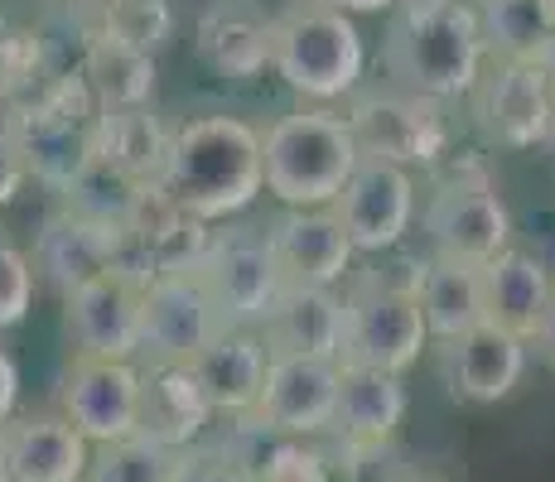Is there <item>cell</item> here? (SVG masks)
I'll use <instances>...</instances> for the list:
<instances>
[{
  "mask_svg": "<svg viewBox=\"0 0 555 482\" xmlns=\"http://www.w3.org/2000/svg\"><path fill=\"white\" fill-rule=\"evenodd\" d=\"M165 193L203 227L237 218L266 193L261 131L242 116H194L169 135Z\"/></svg>",
  "mask_w": 555,
  "mask_h": 482,
  "instance_id": "6da1fadb",
  "label": "cell"
},
{
  "mask_svg": "<svg viewBox=\"0 0 555 482\" xmlns=\"http://www.w3.org/2000/svg\"><path fill=\"white\" fill-rule=\"evenodd\" d=\"M421 271L425 261L397 265H362L348 271L344 281V352H338V367H358V372H387L401 377L421 362L425 342V318H421Z\"/></svg>",
  "mask_w": 555,
  "mask_h": 482,
  "instance_id": "7a4b0ae2",
  "label": "cell"
},
{
  "mask_svg": "<svg viewBox=\"0 0 555 482\" xmlns=\"http://www.w3.org/2000/svg\"><path fill=\"white\" fill-rule=\"evenodd\" d=\"M483 35H478L474 5L454 0V5L435 10V15H397L382 39V73L387 88L430 96V102H450L468 96L483 78Z\"/></svg>",
  "mask_w": 555,
  "mask_h": 482,
  "instance_id": "3957f363",
  "label": "cell"
},
{
  "mask_svg": "<svg viewBox=\"0 0 555 482\" xmlns=\"http://www.w3.org/2000/svg\"><path fill=\"white\" fill-rule=\"evenodd\" d=\"M261 165L266 193H275L285 208H334L362 155L338 112L300 106L261 131Z\"/></svg>",
  "mask_w": 555,
  "mask_h": 482,
  "instance_id": "277c9868",
  "label": "cell"
},
{
  "mask_svg": "<svg viewBox=\"0 0 555 482\" xmlns=\"http://www.w3.org/2000/svg\"><path fill=\"white\" fill-rule=\"evenodd\" d=\"M367 68L358 19L319 0H291L271 29V73L305 102L353 96Z\"/></svg>",
  "mask_w": 555,
  "mask_h": 482,
  "instance_id": "5b68a950",
  "label": "cell"
},
{
  "mask_svg": "<svg viewBox=\"0 0 555 482\" xmlns=\"http://www.w3.org/2000/svg\"><path fill=\"white\" fill-rule=\"evenodd\" d=\"M421 227H425V242H430V256L478 265V271L512 246V212H507L503 193L474 165L450 174L425 198Z\"/></svg>",
  "mask_w": 555,
  "mask_h": 482,
  "instance_id": "8992f818",
  "label": "cell"
},
{
  "mask_svg": "<svg viewBox=\"0 0 555 482\" xmlns=\"http://www.w3.org/2000/svg\"><path fill=\"white\" fill-rule=\"evenodd\" d=\"M189 271L203 285L222 328H261L266 309L281 295V271H275L266 227L208 232V246L198 251V261Z\"/></svg>",
  "mask_w": 555,
  "mask_h": 482,
  "instance_id": "52a82bcc",
  "label": "cell"
},
{
  "mask_svg": "<svg viewBox=\"0 0 555 482\" xmlns=\"http://www.w3.org/2000/svg\"><path fill=\"white\" fill-rule=\"evenodd\" d=\"M344 121L353 131L362 159H382V165H397V169L435 165L450 149L444 106L430 102V96H411L397 88H367V92H353Z\"/></svg>",
  "mask_w": 555,
  "mask_h": 482,
  "instance_id": "ba28073f",
  "label": "cell"
},
{
  "mask_svg": "<svg viewBox=\"0 0 555 482\" xmlns=\"http://www.w3.org/2000/svg\"><path fill=\"white\" fill-rule=\"evenodd\" d=\"M15 126L20 155L35 184H44L49 193H68L82 179V169L98 159V112L92 116H73V88L63 82L44 106H25L10 116Z\"/></svg>",
  "mask_w": 555,
  "mask_h": 482,
  "instance_id": "9c48e42d",
  "label": "cell"
},
{
  "mask_svg": "<svg viewBox=\"0 0 555 482\" xmlns=\"http://www.w3.org/2000/svg\"><path fill=\"white\" fill-rule=\"evenodd\" d=\"M59 415L88 444H116L141 430V367L135 362L68 357L59 381Z\"/></svg>",
  "mask_w": 555,
  "mask_h": 482,
  "instance_id": "30bf717a",
  "label": "cell"
},
{
  "mask_svg": "<svg viewBox=\"0 0 555 482\" xmlns=\"http://www.w3.org/2000/svg\"><path fill=\"white\" fill-rule=\"evenodd\" d=\"M141 295L145 281L131 271H112L102 281L73 289L63 299V334L73 357L135 362L141 357Z\"/></svg>",
  "mask_w": 555,
  "mask_h": 482,
  "instance_id": "8fae6325",
  "label": "cell"
},
{
  "mask_svg": "<svg viewBox=\"0 0 555 482\" xmlns=\"http://www.w3.org/2000/svg\"><path fill=\"white\" fill-rule=\"evenodd\" d=\"M126 256V232L106 227V222H92L73 208H53L35 232V246H29V265H35V281L49 285L59 299H68L73 289L102 281V275L121 271Z\"/></svg>",
  "mask_w": 555,
  "mask_h": 482,
  "instance_id": "7c38bea8",
  "label": "cell"
},
{
  "mask_svg": "<svg viewBox=\"0 0 555 482\" xmlns=\"http://www.w3.org/2000/svg\"><path fill=\"white\" fill-rule=\"evenodd\" d=\"M222 334L208 295L194 281V271L155 275L141 295V357L151 367H184Z\"/></svg>",
  "mask_w": 555,
  "mask_h": 482,
  "instance_id": "4fadbf2b",
  "label": "cell"
},
{
  "mask_svg": "<svg viewBox=\"0 0 555 482\" xmlns=\"http://www.w3.org/2000/svg\"><path fill=\"white\" fill-rule=\"evenodd\" d=\"M334 218L344 222L348 242L358 256L397 251L415 222V179L411 169L382 165V159H362L353 179L344 184L334 203Z\"/></svg>",
  "mask_w": 555,
  "mask_h": 482,
  "instance_id": "5bb4252c",
  "label": "cell"
},
{
  "mask_svg": "<svg viewBox=\"0 0 555 482\" xmlns=\"http://www.w3.org/2000/svg\"><path fill=\"white\" fill-rule=\"evenodd\" d=\"M474 96V116L478 131L503 149H537L546 145L551 116H555V92L541 78L537 63H493L478 78Z\"/></svg>",
  "mask_w": 555,
  "mask_h": 482,
  "instance_id": "9a60e30c",
  "label": "cell"
},
{
  "mask_svg": "<svg viewBox=\"0 0 555 482\" xmlns=\"http://www.w3.org/2000/svg\"><path fill=\"white\" fill-rule=\"evenodd\" d=\"M338 362L319 357H271L266 367L261 401H256L251 420L285 439H314L334 430V405H338Z\"/></svg>",
  "mask_w": 555,
  "mask_h": 482,
  "instance_id": "2e32d148",
  "label": "cell"
},
{
  "mask_svg": "<svg viewBox=\"0 0 555 482\" xmlns=\"http://www.w3.org/2000/svg\"><path fill=\"white\" fill-rule=\"evenodd\" d=\"M281 285H309V289H338L353 271V242L334 208H285L266 227Z\"/></svg>",
  "mask_w": 555,
  "mask_h": 482,
  "instance_id": "e0dca14e",
  "label": "cell"
},
{
  "mask_svg": "<svg viewBox=\"0 0 555 482\" xmlns=\"http://www.w3.org/2000/svg\"><path fill=\"white\" fill-rule=\"evenodd\" d=\"M271 29L266 0H208L194 19V49L218 78L251 82L271 68Z\"/></svg>",
  "mask_w": 555,
  "mask_h": 482,
  "instance_id": "ac0fdd59",
  "label": "cell"
},
{
  "mask_svg": "<svg viewBox=\"0 0 555 482\" xmlns=\"http://www.w3.org/2000/svg\"><path fill=\"white\" fill-rule=\"evenodd\" d=\"M256 334H261L271 357L338 362V352H344V295L338 289L281 285Z\"/></svg>",
  "mask_w": 555,
  "mask_h": 482,
  "instance_id": "d6986e66",
  "label": "cell"
},
{
  "mask_svg": "<svg viewBox=\"0 0 555 482\" xmlns=\"http://www.w3.org/2000/svg\"><path fill=\"white\" fill-rule=\"evenodd\" d=\"M527 352H531L527 342H517L512 334H503V328L478 324L474 334L440 342L444 386H450V395L464 405H498L527 377Z\"/></svg>",
  "mask_w": 555,
  "mask_h": 482,
  "instance_id": "ffe728a7",
  "label": "cell"
},
{
  "mask_svg": "<svg viewBox=\"0 0 555 482\" xmlns=\"http://www.w3.org/2000/svg\"><path fill=\"white\" fill-rule=\"evenodd\" d=\"M184 367H189V377H194V386L203 391V401H208L212 415L242 420V415H251L256 401H261L271 352H266V342L256 328H222V334L212 338L198 357H189Z\"/></svg>",
  "mask_w": 555,
  "mask_h": 482,
  "instance_id": "44dd1931",
  "label": "cell"
},
{
  "mask_svg": "<svg viewBox=\"0 0 555 482\" xmlns=\"http://www.w3.org/2000/svg\"><path fill=\"white\" fill-rule=\"evenodd\" d=\"M551 299H555V275L546 271L541 256L507 246L498 261L483 265V324L503 328L527 348L546 324Z\"/></svg>",
  "mask_w": 555,
  "mask_h": 482,
  "instance_id": "7402d4cb",
  "label": "cell"
},
{
  "mask_svg": "<svg viewBox=\"0 0 555 482\" xmlns=\"http://www.w3.org/2000/svg\"><path fill=\"white\" fill-rule=\"evenodd\" d=\"M10 454V482H82L92 464V444L59 411L15 415L0 425Z\"/></svg>",
  "mask_w": 555,
  "mask_h": 482,
  "instance_id": "603a6c76",
  "label": "cell"
},
{
  "mask_svg": "<svg viewBox=\"0 0 555 482\" xmlns=\"http://www.w3.org/2000/svg\"><path fill=\"white\" fill-rule=\"evenodd\" d=\"M411 395H405L401 377L387 372H358L344 367L338 377V405H334V434L344 439L353 454H377L397 439Z\"/></svg>",
  "mask_w": 555,
  "mask_h": 482,
  "instance_id": "cb8c5ba5",
  "label": "cell"
},
{
  "mask_svg": "<svg viewBox=\"0 0 555 482\" xmlns=\"http://www.w3.org/2000/svg\"><path fill=\"white\" fill-rule=\"evenodd\" d=\"M212 411L189 377V367H141V439L159 448H189L208 430Z\"/></svg>",
  "mask_w": 555,
  "mask_h": 482,
  "instance_id": "d4e9b609",
  "label": "cell"
},
{
  "mask_svg": "<svg viewBox=\"0 0 555 482\" xmlns=\"http://www.w3.org/2000/svg\"><path fill=\"white\" fill-rule=\"evenodd\" d=\"M82 82H88L98 112H135V106L155 102L159 68L151 53L121 44L106 29H92L82 39Z\"/></svg>",
  "mask_w": 555,
  "mask_h": 482,
  "instance_id": "484cf974",
  "label": "cell"
},
{
  "mask_svg": "<svg viewBox=\"0 0 555 482\" xmlns=\"http://www.w3.org/2000/svg\"><path fill=\"white\" fill-rule=\"evenodd\" d=\"M169 135L165 121L151 106L135 112H98V159L121 169L126 179L145 188H165V165H169Z\"/></svg>",
  "mask_w": 555,
  "mask_h": 482,
  "instance_id": "4316f807",
  "label": "cell"
},
{
  "mask_svg": "<svg viewBox=\"0 0 555 482\" xmlns=\"http://www.w3.org/2000/svg\"><path fill=\"white\" fill-rule=\"evenodd\" d=\"M421 318L425 334L454 342L464 334H474L483 324V271L478 265H459L440 261V256H425L421 271Z\"/></svg>",
  "mask_w": 555,
  "mask_h": 482,
  "instance_id": "83f0119b",
  "label": "cell"
},
{
  "mask_svg": "<svg viewBox=\"0 0 555 482\" xmlns=\"http://www.w3.org/2000/svg\"><path fill=\"white\" fill-rule=\"evenodd\" d=\"M478 35L498 63H537L541 44L555 35L541 0H478Z\"/></svg>",
  "mask_w": 555,
  "mask_h": 482,
  "instance_id": "f1b7e54d",
  "label": "cell"
},
{
  "mask_svg": "<svg viewBox=\"0 0 555 482\" xmlns=\"http://www.w3.org/2000/svg\"><path fill=\"white\" fill-rule=\"evenodd\" d=\"M145 193L151 188L135 184V179H126L121 169H112L106 159H92V165L82 169V179L63 193L59 203L73 208V212H82V218H92V222H106V227L126 232L135 222V212H141Z\"/></svg>",
  "mask_w": 555,
  "mask_h": 482,
  "instance_id": "f546056e",
  "label": "cell"
},
{
  "mask_svg": "<svg viewBox=\"0 0 555 482\" xmlns=\"http://www.w3.org/2000/svg\"><path fill=\"white\" fill-rule=\"evenodd\" d=\"M98 29L116 35L121 44L141 53H165L179 35V5L175 0H106Z\"/></svg>",
  "mask_w": 555,
  "mask_h": 482,
  "instance_id": "4dcf8cb0",
  "label": "cell"
},
{
  "mask_svg": "<svg viewBox=\"0 0 555 482\" xmlns=\"http://www.w3.org/2000/svg\"><path fill=\"white\" fill-rule=\"evenodd\" d=\"M169 458H175L169 448L131 434V439H116V444H98L82 482H165Z\"/></svg>",
  "mask_w": 555,
  "mask_h": 482,
  "instance_id": "1f68e13d",
  "label": "cell"
},
{
  "mask_svg": "<svg viewBox=\"0 0 555 482\" xmlns=\"http://www.w3.org/2000/svg\"><path fill=\"white\" fill-rule=\"evenodd\" d=\"M35 289L39 281H35V265H29V251L0 227V334L29 318Z\"/></svg>",
  "mask_w": 555,
  "mask_h": 482,
  "instance_id": "d6a6232c",
  "label": "cell"
},
{
  "mask_svg": "<svg viewBox=\"0 0 555 482\" xmlns=\"http://www.w3.org/2000/svg\"><path fill=\"white\" fill-rule=\"evenodd\" d=\"M165 482H247L237 473V464L228 458L222 444H189V448H175L169 458V478Z\"/></svg>",
  "mask_w": 555,
  "mask_h": 482,
  "instance_id": "836d02e7",
  "label": "cell"
},
{
  "mask_svg": "<svg viewBox=\"0 0 555 482\" xmlns=\"http://www.w3.org/2000/svg\"><path fill=\"white\" fill-rule=\"evenodd\" d=\"M25 179H29V169H25V155H20L15 126L0 121V208H10V203L20 198Z\"/></svg>",
  "mask_w": 555,
  "mask_h": 482,
  "instance_id": "e575fe53",
  "label": "cell"
},
{
  "mask_svg": "<svg viewBox=\"0 0 555 482\" xmlns=\"http://www.w3.org/2000/svg\"><path fill=\"white\" fill-rule=\"evenodd\" d=\"M15 401H20V367L10 357V348L0 342V425L15 420Z\"/></svg>",
  "mask_w": 555,
  "mask_h": 482,
  "instance_id": "d590c367",
  "label": "cell"
},
{
  "mask_svg": "<svg viewBox=\"0 0 555 482\" xmlns=\"http://www.w3.org/2000/svg\"><path fill=\"white\" fill-rule=\"evenodd\" d=\"M319 5L344 10V15H382V10H391V0H319Z\"/></svg>",
  "mask_w": 555,
  "mask_h": 482,
  "instance_id": "8d00e7d4",
  "label": "cell"
},
{
  "mask_svg": "<svg viewBox=\"0 0 555 482\" xmlns=\"http://www.w3.org/2000/svg\"><path fill=\"white\" fill-rule=\"evenodd\" d=\"M531 348H537L541 357H546L551 367H555V299H551V314H546V324H541V334H537V342H531Z\"/></svg>",
  "mask_w": 555,
  "mask_h": 482,
  "instance_id": "74e56055",
  "label": "cell"
},
{
  "mask_svg": "<svg viewBox=\"0 0 555 482\" xmlns=\"http://www.w3.org/2000/svg\"><path fill=\"white\" fill-rule=\"evenodd\" d=\"M454 5V0H391V10L397 15H435V10Z\"/></svg>",
  "mask_w": 555,
  "mask_h": 482,
  "instance_id": "f35d334b",
  "label": "cell"
},
{
  "mask_svg": "<svg viewBox=\"0 0 555 482\" xmlns=\"http://www.w3.org/2000/svg\"><path fill=\"white\" fill-rule=\"evenodd\" d=\"M537 68H541V78L551 82V92H555V35L541 44V53H537Z\"/></svg>",
  "mask_w": 555,
  "mask_h": 482,
  "instance_id": "ab89813d",
  "label": "cell"
},
{
  "mask_svg": "<svg viewBox=\"0 0 555 482\" xmlns=\"http://www.w3.org/2000/svg\"><path fill=\"white\" fill-rule=\"evenodd\" d=\"M0 482H10V454H5V434H0Z\"/></svg>",
  "mask_w": 555,
  "mask_h": 482,
  "instance_id": "60d3db41",
  "label": "cell"
},
{
  "mask_svg": "<svg viewBox=\"0 0 555 482\" xmlns=\"http://www.w3.org/2000/svg\"><path fill=\"white\" fill-rule=\"evenodd\" d=\"M541 10H546V19H551V29H555V0H541Z\"/></svg>",
  "mask_w": 555,
  "mask_h": 482,
  "instance_id": "b9f144b4",
  "label": "cell"
},
{
  "mask_svg": "<svg viewBox=\"0 0 555 482\" xmlns=\"http://www.w3.org/2000/svg\"><path fill=\"white\" fill-rule=\"evenodd\" d=\"M546 149L555 155V116H551V131H546Z\"/></svg>",
  "mask_w": 555,
  "mask_h": 482,
  "instance_id": "7bdbcfd3",
  "label": "cell"
},
{
  "mask_svg": "<svg viewBox=\"0 0 555 482\" xmlns=\"http://www.w3.org/2000/svg\"><path fill=\"white\" fill-rule=\"evenodd\" d=\"M82 5H98V10H102V5H106V0H82Z\"/></svg>",
  "mask_w": 555,
  "mask_h": 482,
  "instance_id": "ee69618b",
  "label": "cell"
},
{
  "mask_svg": "<svg viewBox=\"0 0 555 482\" xmlns=\"http://www.w3.org/2000/svg\"><path fill=\"white\" fill-rule=\"evenodd\" d=\"M348 482H353V478H348Z\"/></svg>",
  "mask_w": 555,
  "mask_h": 482,
  "instance_id": "f6af8a7d",
  "label": "cell"
}]
</instances>
